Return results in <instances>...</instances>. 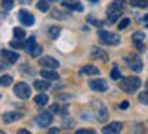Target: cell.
Instances as JSON below:
<instances>
[{"instance_id":"obj_41","label":"cell","mask_w":148,"mask_h":134,"mask_svg":"<svg viewBox=\"0 0 148 134\" xmlns=\"http://www.w3.org/2000/svg\"><path fill=\"white\" fill-rule=\"evenodd\" d=\"M18 134H29V131H27V129H19Z\"/></svg>"},{"instance_id":"obj_34","label":"cell","mask_w":148,"mask_h":134,"mask_svg":"<svg viewBox=\"0 0 148 134\" xmlns=\"http://www.w3.org/2000/svg\"><path fill=\"white\" fill-rule=\"evenodd\" d=\"M138 100H140L142 104L148 105V92H142L140 95H138Z\"/></svg>"},{"instance_id":"obj_15","label":"cell","mask_w":148,"mask_h":134,"mask_svg":"<svg viewBox=\"0 0 148 134\" xmlns=\"http://www.w3.org/2000/svg\"><path fill=\"white\" fill-rule=\"evenodd\" d=\"M61 3H63L66 8H69V10H77V11H82V5L79 3L77 0H63Z\"/></svg>"},{"instance_id":"obj_37","label":"cell","mask_w":148,"mask_h":134,"mask_svg":"<svg viewBox=\"0 0 148 134\" xmlns=\"http://www.w3.org/2000/svg\"><path fill=\"white\" fill-rule=\"evenodd\" d=\"M119 108H121V110H127V108H129V102H127V100L121 102V105H119Z\"/></svg>"},{"instance_id":"obj_42","label":"cell","mask_w":148,"mask_h":134,"mask_svg":"<svg viewBox=\"0 0 148 134\" xmlns=\"http://www.w3.org/2000/svg\"><path fill=\"white\" fill-rule=\"evenodd\" d=\"M143 23H145V24L148 26V16H145V18H143Z\"/></svg>"},{"instance_id":"obj_6","label":"cell","mask_w":148,"mask_h":134,"mask_svg":"<svg viewBox=\"0 0 148 134\" xmlns=\"http://www.w3.org/2000/svg\"><path fill=\"white\" fill-rule=\"evenodd\" d=\"M121 13H122V10H121V8L114 7V5L111 3L110 7H108V10H106L108 21H110V23H114V21H118V19L121 18Z\"/></svg>"},{"instance_id":"obj_40","label":"cell","mask_w":148,"mask_h":134,"mask_svg":"<svg viewBox=\"0 0 148 134\" xmlns=\"http://www.w3.org/2000/svg\"><path fill=\"white\" fill-rule=\"evenodd\" d=\"M89 21H90V23H93V24H97V26H100V24H101L100 21H97V19H93L92 16H89Z\"/></svg>"},{"instance_id":"obj_12","label":"cell","mask_w":148,"mask_h":134,"mask_svg":"<svg viewBox=\"0 0 148 134\" xmlns=\"http://www.w3.org/2000/svg\"><path fill=\"white\" fill-rule=\"evenodd\" d=\"M122 131V124L121 123H110L103 128V134H119Z\"/></svg>"},{"instance_id":"obj_18","label":"cell","mask_w":148,"mask_h":134,"mask_svg":"<svg viewBox=\"0 0 148 134\" xmlns=\"http://www.w3.org/2000/svg\"><path fill=\"white\" fill-rule=\"evenodd\" d=\"M34 87H36L39 92H45V90L50 89V82L45 79V81H42V79H37L36 82H34Z\"/></svg>"},{"instance_id":"obj_27","label":"cell","mask_w":148,"mask_h":134,"mask_svg":"<svg viewBox=\"0 0 148 134\" xmlns=\"http://www.w3.org/2000/svg\"><path fill=\"white\" fill-rule=\"evenodd\" d=\"M13 34H15L16 39H24V36H26V32L21 28H13Z\"/></svg>"},{"instance_id":"obj_39","label":"cell","mask_w":148,"mask_h":134,"mask_svg":"<svg viewBox=\"0 0 148 134\" xmlns=\"http://www.w3.org/2000/svg\"><path fill=\"white\" fill-rule=\"evenodd\" d=\"M58 133H60L58 128H50V129H48V134H58Z\"/></svg>"},{"instance_id":"obj_2","label":"cell","mask_w":148,"mask_h":134,"mask_svg":"<svg viewBox=\"0 0 148 134\" xmlns=\"http://www.w3.org/2000/svg\"><path fill=\"white\" fill-rule=\"evenodd\" d=\"M124 60L127 61V65H129L130 70L135 71V73H140V71L143 70V61H142V58L138 55H135V53L126 55V57H124Z\"/></svg>"},{"instance_id":"obj_31","label":"cell","mask_w":148,"mask_h":134,"mask_svg":"<svg viewBox=\"0 0 148 134\" xmlns=\"http://www.w3.org/2000/svg\"><path fill=\"white\" fill-rule=\"evenodd\" d=\"M73 126H74V121L69 116H64L63 118V128H73Z\"/></svg>"},{"instance_id":"obj_43","label":"cell","mask_w":148,"mask_h":134,"mask_svg":"<svg viewBox=\"0 0 148 134\" xmlns=\"http://www.w3.org/2000/svg\"><path fill=\"white\" fill-rule=\"evenodd\" d=\"M21 3H31V0H21Z\"/></svg>"},{"instance_id":"obj_13","label":"cell","mask_w":148,"mask_h":134,"mask_svg":"<svg viewBox=\"0 0 148 134\" xmlns=\"http://www.w3.org/2000/svg\"><path fill=\"white\" fill-rule=\"evenodd\" d=\"M40 76L44 79H47V81H56V79H60L58 75L55 73V70H48V68H45V70L40 71Z\"/></svg>"},{"instance_id":"obj_24","label":"cell","mask_w":148,"mask_h":134,"mask_svg":"<svg viewBox=\"0 0 148 134\" xmlns=\"http://www.w3.org/2000/svg\"><path fill=\"white\" fill-rule=\"evenodd\" d=\"M130 5L132 7H137V8H147L148 2L147 0H130Z\"/></svg>"},{"instance_id":"obj_14","label":"cell","mask_w":148,"mask_h":134,"mask_svg":"<svg viewBox=\"0 0 148 134\" xmlns=\"http://www.w3.org/2000/svg\"><path fill=\"white\" fill-rule=\"evenodd\" d=\"M81 75L97 76V75H100V70H98V68H95L93 65H85V66H82V70H81Z\"/></svg>"},{"instance_id":"obj_29","label":"cell","mask_w":148,"mask_h":134,"mask_svg":"<svg viewBox=\"0 0 148 134\" xmlns=\"http://www.w3.org/2000/svg\"><path fill=\"white\" fill-rule=\"evenodd\" d=\"M111 79H121V71H119V68L118 66H114L113 70H111Z\"/></svg>"},{"instance_id":"obj_38","label":"cell","mask_w":148,"mask_h":134,"mask_svg":"<svg viewBox=\"0 0 148 134\" xmlns=\"http://www.w3.org/2000/svg\"><path fill=\"white\" fill-rule=\"evenodd\" d=\"M60 112V107L58 105H53L52 108H50V113H58Z\"/></svg>"},{"instance_id":"obj_19","label":"cell","mask_w":148,"mask_h":134,"mask_svg":"<svg viewBox=\"0 0 148 134\" xmlns=\"http://www.w3.org/2000/svg\"><path fill=\"white\" fill-rule=\"evenodd\" d=\"M21 118V115L19 113H16V112H7V113H3V121L5 123H13V121H16V119H19Z\"/></svg>"},{"instance_id":"obj_33","label":"cell","mask_w":148,"mask_h":134,"mask_svg":"<svg viewBox=\"0 0 148 134\" xmlns=\"http://www.w3.org/2000/svg\"><path fill=\"white\" fill-rule=\"evenodd\" d=\"M40 53H42V47H40V45H39V44H37L36 47H34V50H32V52L29 53V55H31V57H39V55H40Z\"/></svg>"},{"instance_id":"obj_10","label":"cell","mask_w":148,"mask_h":134,"mask_svg":"<svg viewBox=\"0 0 148 134\" xmlns=\"http://www.w3.org/2000/svg\"><path fill=\"white\" fill-rule=\"evenodd\" d=\"M18 18H19V21H21L24 26H32L34 21H36V19H34V16L31 15L29 11H26V10H21V11H19V13H18Z\"/></svg>"},{"instance_id":"obj_45","label":"cell","mask_w":148,"mask_h":134,"mask_svg":"<svg viewBox=\"0 0 148 134\" xmlns=\"http://www.w3.org/2000/svg\"><path fill=\"white\" fill-rule=\"evenodd\" d=\"M90 2H93V3H95V2H98V0H90Z\"/></svg>"},{"instance_id":"obj_9","label":"cell","mask_w":148,"mask_h":134,"mask_svg":"<svg viewBox=\"0 0 148 134\" xmlns=\"http://www.w3.org/2000/svg\"><path fill=\"white\" fill-rule=\"evenodd\" d=\"M37 124L40 128H47V126H50L52 124V121H53V116H52V113H47V112H44V113H40V115L37 116Z\"/></svg>"},{"instance_id":"obj_25","label":"cell","mask_w":148,"mask_h":134,"mask_svg":"<svg viewBox=\"0 0 148 134\" xmlns=\"http://www.w3.org/2000/svg\"><path fill=\"white\" fill-rule=\"evenodd\" d=\"M52 16H53V18H58V19H66L68 18L66 13H64V11H61V10H58V8L52 10Z\"/></svg>"},{"instance_id":"obj_5","label":"cell","mask_w":148,"mask_h":134,"mask_svg":"<svg viewBox=\"0 0 148 134\" xmlns=\"http://www.w3.org/2000/svg\"><path fill=\"white\" fill-rule=\"evenodd\" d=\"M98 37L103 44H108V45H118L121 42V37L118 34H113V32H108V31H100L98 32Z\"/></svg>"},{"instance_id":"obj_3","label":"cell","mask_w":148,"mask_h":134,"mask_svg":"<svg viewBox=\"0 0 148 134\" xmlns=\"http://www.w3.org/2000/svg\"><path fill=\"white\" fill-rule=\"evenodd\" d=\"M92 108L95 112V116L98 121H106L108 119V108L103 105V102L100 100H93L92 102Z\"/></svg>"},{"instance_id":"obj_44","label":"cell","mask_w":148,"mask_h":134,"mask_svg":"<svg viewBox=\"0 0 148 134\" xmlns=\"http://www.w3.org/2000/svg\"><path fill=\"white\" fill-rule=\"evenodd\" d=\"M2 68H7V66H5V63H2V61H0V70H2Z\"/></svg>"},{"instance_id":"obj_16","label":"cell","mask_w":148,"mask_h":134,"mask_svg":"<svg viewBox=\"0 0 148 134\" xmlns=\"http://www.w3.org/2000/svg\"><path fill=\"white\" fill-rule=\"evenodd\" d=\"M143 39H145V34L142 32V31H138V32H134L132 34V41H134V44L137 45L138 48H143V44H142V42H143Z\"/></svg>"},{"instance_id":"obj_7","label":"cell","mask_w":148,"mask_h":134,"mask_svg":"<svg viewBox=\"0 0 148 134\" xmlns=\"http://www.w3.org/2000/svg\"><path fill=\"white\" fill-rule=\"evenodd\" d=\"M39 65L48 68V70H56V68L60 66V63L55 58H52V57H40V58H39Z\"/></svg>"},{"instance_id":"obj_22","label":"cell","mask_w":148,"mask_h":134,"mask_svg":"<svg viewBox=\"0 0 148 134\" xmlns=\"http://www.w3.org/2000/svg\"><path fill=\"white\" fill-rule=\"evenodd\" d=\"M36 45H37L36 39H34V37H29V39H27V42L24 44V48H26L27 53H31V52L34 50V47H36Z\"/></svg>"},{"instance_id":"obj_23","label":"cell","mask_w":148,"mask_h":134,"mask_svg":"<svg viewBox=\"0 0 148 134\" xmlns=\"http://www.w3.org/2000/svg\"><path fill=\"white\" fill-rule=\"evenodd\" d=\"M60 32H61V29H60L58 26H50L48 28V36H50L52 39H56L60 36Z\"/></svg>"},{"instance_id":"obj_30","label":"cell","mask_w":148,"mask_h":134,"mask_svg":"<svg viewBox=\"0 0 148 134\" xmlns=\"http://www.w3.org/2000/svg\"><path fill=\"white\" fill-rule=\"evenodd\" d=\"M13 5H15V0H3V2H2V7H3L5 10H11Z\"/></svg>"},{"instance_id":"obj_35","label":"cell","mask_w":148,"mask_h":134,"mask_svg":"<svg viewBox=\"0 0 148 134\" xmlns=\"http://www.w3.org/2000/svg\"><path fill=\"white\" fill-rule=\"evenodd\" d=\"M113 5L122 10V8H124V0H114V2H113Z\"/></svg>"},{"instance_id":"obj_26","label":"cell","mask_w":148,"mask_h":134,"mask_svg":"<svg viewBox=\"0 0 148 134\" xmlns=\"http://www.w3.org/2000/svg\"><path fill=\"white\" fill-rule=\"evenodd\" d=\"M11 82H13V78H11V76H8V75H5V76H2V78H0V86H3V87L10 86Z\"/></svg>"},{"instance_id":"obj_21","label":"cell","mask_w":148,"mask_h":134,"mask_svg":"<svg viewBox=\"0 0 148 134\" xmlns=\"http://www.w3.org/2000/svg\"><path fill=\"white\" fill-rule=\"evenodd\" d=\"M50 2H52V0H39V2H37V10L48 11V8H50Z\"/></svg>"},{"instance_id":"obj_17","label":"cell","mask_w":148,"mask_h":134,"mask_svg":"<svg viewBox=\"0 0 148 134\" xmlns=\"http://www.w3.org/2000/svg\"><path fill=\"white\" fill-rule=\"evenodd\" d=\"M90 55H92L93 58L108 60V57H106V52H105V50H101L100 47H92V50H90Z\"/></svg>"},{"instance_id":"obj_28","label":"cell","mask_w":148,"mask_h":134,"mask_svg":"<svg viewBox=\"0 0 148 134\" xmlns=\"http://www.w3.org/2000/svg\"><path fill=\"white\" fill-rule=\"evenodd\" d=\"M24 44H26V42H23L21 39H16V41H11L10 42V45L13 48H24Z\"/></svg>"},{"instance_id":"obj_8","label":"cell","mask_w":148,"mask_h":134,"mask_svg":"<svg viewBox=\"0 0 148 134\" xmlns=\"http://www.w3.org/2000/svg\"><path fill=\"white\" fill-rule=\"evenodd\" d=\"M90 89H93L95 92H105V90L108 89V82L105 81V79H92V81L89 82Z\"/></svg>"},{"instance_id":"obj_32","label":"cell","mask_w":148,"mask_h":134,"mask_svg":"<svg viewBox=\"0 0 148 134\" xmlns=\"http://www.w3.org/2000/svg\"><path fill=\"white\" fill-rule=\"evenodd\" d=\"M129 24H130V19H129V18H124V19H121V21H119V26H118V28L122 31V29H126Z\"/></svg>"},{"instance_id":"obj_46","label":"cell","mask_w":148,"mask_h":134,"mask_svg":"<svg viewBox=\"0 0 148 134\" xmlns=\"http://www.w3.org/2000/svg\"><path fill=\"white\" fill-rule=\"evenodd\" d=\"M147 90H148V81H147Z\"/></svg>"},{"instance_id":"obj_11","label":"cell","mask_w":148,"mask_h":134,"mask_svg":"<svg viewBox=\"0 0 148 134\" xmlns=\"http://www.w3.org/2000/svg\"><path fill=\"white\" fill-rule=\"evenodd\" d=\"M0 57H2V58H5L10 65L16 63V61H18V58H19L18 53L11 52V50H5V48H3V50H0Z\"/></svg>"},{"instance_id":"obj_4","label":"cell","mask_w":148,"mask_h":134,"mask_svg":"<svg viewBox=\"0 0 148 134\" xmlns=\"http://www.w3.org/2000/svg\"><path fill=\"white\" fill-rule=\"evenodd\" d=\"M13 92H15V95L18 97V99L26 100V99L31 97V87L27 86L26 82H18V84H15V87H13Z\"/></svg>"},{"instance_id":"obj_36","label":"cell","mask_w":148,"mask_h":134,"mask_svg":"<svg viewBox=\"0 0 148 134\" xmlns=\"http://www.w3.org/2000/svg\"><path fill=\"white\" fill-rule=\"evenodd\" d=\"M76 134H93V131L92 129H77Z\"/></svg>"},{"instance_id":"obj_1","label":"cell","mask_w":148,"mask_h":134,"mask_svg":"<svg viewBox=\"0 0 148 134\" xmlns=\"http://www.w3.org/2000/svg\"><path fill=\"white\" fill-rule=\"evenodd\" d=\"M142 86V81L135 76H130V78H122L119 82V87H121L124 92H135L138 87Z\"/></svg>"},{"instance_id":"obj_20","label":"cell","mask_w":148,"mask_h":134,"mask_svg":"<svg viewBox=\"0 0 148 134\" xmlns=\"http://www.w3.org/2000/svg\"><path fill=\"white\" fill-rule=\"evenodd\" d=\"M34 102H36L37 105H40V107H44V105H47V104H48V97H47V94L40 92L39 95H36V99H34Z\"/></svg>"}]
</instances>
